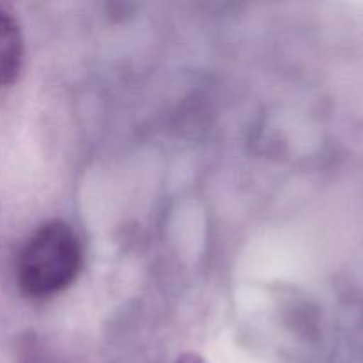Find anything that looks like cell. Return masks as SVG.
Returning <instances> with one entry per match:
<instances>
[{"instance_id":"1","label":"cell","mask_w":363,"mask_h":363,"mask_svg":"<svg viewBox=\"0 0 363 363\" xmlns=\"http://www.w3.org/2000/svg\"><path fill=\"white\" fill-rule=\"evenodd\" d=\"M82 269V247L67 223L52 220L39 227L21 248L16 280L28 298L55 296L77 280Z\"/></svg>"},{"instance_id":"2","label":"cell","mask_w":363,"mask_h":363,"mask_svg":"<svg viewBox=\"0 0 363 363\" xmlns=\"http://www.w3.org/2000/svg\"><path fill=\"white\" fill-rule=\"evenodd\" d=\"M23 64V35L11 7L0 6V85H11Z\"/></svg>"},{"instance_id":"3","label":"cell","mask_w":363,"mask_h":363,"mask_svg":"<svg viewBox=\"0 0 363 363\" xmlns=\"http://www.w3.org/2000/svg\"><path fill=\"white\" fill-rule=\"evenodd\" d=\"M176 363H206L202 360L199 354H194V353H188V354H183V357L179 358Z\"/></svg>"}]
</instances>
